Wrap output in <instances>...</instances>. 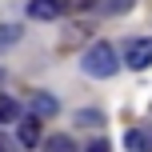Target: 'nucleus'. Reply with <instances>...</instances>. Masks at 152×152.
<instances>
[{"instance_id":"nucleus-4","label":"nucleus","mask_w":152,"mask_h":152,"mask_svg":"<svg viewBox=\"0 0 152 152\" xmlns=\"http://www.w3.org/2000/svg\"><path fill=\"white\" fill-rule=\"evenodd\" d=\"M28 16L32 20H56V16H64V4L60 0H28Z\"/></svg>"},{"instance_id":"nucleus-15","label":"nucleus","mask_w":152,"mask_h":152,"mask_svg":"<svg viewBox=\"0 0 152 152\" xmlns=\"http://www.w3.org/2000/svg\"><path fill=\"white\" fill-rule=\"evenodd\" d=\"M0 84H4V72H0Z\"/></svg>"},{"instance_id":"nucleus-13","label":"nucleus","mask_w":152,"mask_h":152,"mask_svg":"<svg viewBox=\"0 0 152 152\" xmlns=\"http://www.w3.org/2000/svg\"><path fill=\"white\" fill-rule=\"evenodd\" d=\"M84 152H108V140H92V144L84 148Z\"/></svg>"},{"instance_id":"nucleus-12","label":"nucleus","mask_w":152,"mask_h":152,"mask_svg":"<svg viewBox=\"0 0 152 152\" xmlns=\"http://www.w3.org/2000/svg\"><path fill=\"white\" fill-rule=\"evenodd\" d=\"M76 120H80V124H100V112H92V108H88V112H80Z\"/></svg>"},{"instance_id":"nucleus-1","label":"nucleus","mask_w":152,"mask_h":152,"mask_svg":"<svg viewBox=\"0 0 152 152\" xmlns=\"http://www.w3.org/2000/svg\"><path fill=\"white\" fill-rule=\"evenodd\" d=\"M80 68L88 72V76H96V80H108V76H116V68H120V52H116L108 40H96V44L84 48Z\"/></svg>"},{"instance_id":"nucleus-10","label":"nucleus","mask_w":152,"mask_h":152,"mask_svg":"<svg viewBox=\"0 0 152 152\" xmlns=\"http://www.w3.org/2000/svg\"><path fill=\"white\" fill-rule=\"evenodd\" d=\"M60 4H64V12H76V16H80V12H88V8H96L100 0H60Z\"/></svg>"},{"instance_id":"nucleus-14","label":"nucleus","mask_w":152,"mask_h":152,"mask_svg":"<svg viewBox=\"0 0 152 152\" xmlns=\"http://www.w3.org/2000/svg\"><path fill=\"white\" fill-rule=\"evenodd\" d=\"M0 152H8V148H4V140H0Z\"/></svg>"},{"instance_id":"nucleus-5","label":"nucleus","mask_w":152,"mask_h":152,"mask_svg":"<svg viewBox=\"0 0 152 152\" xmlns=\"http://www.w3.org/2000/svg\"><path fill=\"white\" fill-rule=\"evenodd\" d=\"M124 148L128 152H152V132L148 128H128L124 132Z\"/></svg>"},{"instance_id":"nucleus-9","label":"nucleus","mask_w":152,"mask_h":152,"mask_svg":"<svg viewBox=\"0 0 152 152\" xmlns=\"http://www.w3.org/2000/svg\"><path fill=\"white\" fill-rule=\"evenodd\" d=\"M20 36H24V28H20V24H0V52H4V48H12Z\"/></svg>"},{"instance_id":"nucleus-3","label":"nucleus","mask_w":152,"mask_h":152,"mask_svg":"<svg viewBox=\"0 0 152 152\" xmlns=\"http://www.w3.org/2000/svg\"><path fill=\"white\" fill-rule=\"evenodd\" d=\"M28 108H32V116H36V120H52V116L60 112V104H56V96H48V92H32Z\"/></svg>"},{"instance_id":"nucleus-6","label":"nucleus","mask_w":152,"mask_h":152,"mask_svg":"<svg viewBox=\"0 0 152 152\" xmlns=\"http://www.w3.org/2000/svg\"><path fill=\"white\" fill-rule=\"evenodd\" d=\"M40 140H44L40 120H36V116H24V120H20V144H24V148H36Z\"/></svg>"},{"instance_id":"nucleus-7","label":"nucleus","mask_w":152,"mask_h":152,"mask_svg":"<svg viewBox=\"0 0 152 152\" xmlns=\"http://www.w3.org/2000/svg\"><path fill=\"white\" fill-rule=\"evenodd\" d=\"M40 148H44V152H76V144H72V136H64V132H56V136L40 140Z\"/></svg>"},{"instance_id":"nucleus-8","label":"nucleus","mask_w":152,"mask_h":152,"mask_svg":"<svg viewBox=\"0 0 152 152\" xmlns=\"http://www.w3.org/2000/svg\"><path fill=\"white\" fill-rule=\"evenodd\" d=\"M20 120V104L12 96H0V124H16Z\"/></svg>"},{"instance_id":"nucleus-2","label":"nucleus","mask_w":152,"mask_h":152,"mask_svg":"<svg viewBox=\"0 0 152 152\" xmlns=\"http://www.w3.org/2000/svg\"><path fill=\"white\" fill-rule=\"evenodd\" d=\"M124 64L128 68H148L152 64V36H136V40H128V48H124Z\"/></svg>"},{"instance_id":"nucleus-11","label":"nucleus","mask_w":152,"mask_h":152,"mask_svg":"<svg viewBox=\"0 0 152 152\" xmlns=\"http://www.w3.org/2000/svg\"><path fill=\"white\" fill-rule=\"evenodd\" d=\"M132 4H136V0H108L104 8H108V16H120V12H128Z\"/></svg>"}]
</instances>
